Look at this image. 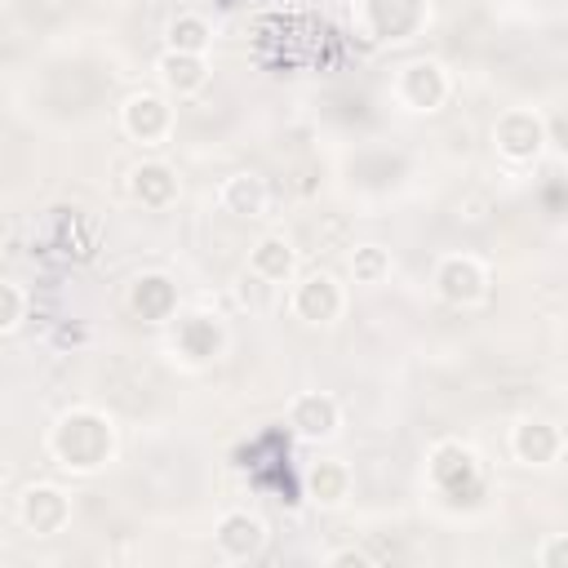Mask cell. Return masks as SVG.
<instances>
[{
  "label": "cell",
  "mask_w": 568,
  "mask_h": 568,
  "mask_svg": "<svg viewBox=\"0 0 568 568\" xmlns=\"http://www.w3.org/2000/svg\"><path fill=\"white\" fill-rule=\"evenodd\" d=\"M129 306H133L138 320H146V324H164V320L178 315V284H173L164 271H146V275L133 280V288H129Z\"/></svg>",
  "instance_id": "cell-14"
},
{
  "label": "cell",
  "mask_w": 568,
  "mask_h": 568,
  "mask_svg": "<svg viewBox=\"0 0 568 568\" xmlns=\"http://www.w3.org/2000/svg\"><path fill=\"white\" fill-rule=\"evenodd\" d=\"M306 497L315 506H342L351 497V470L342 462H311L306 466Z\"/></svg>",
  "instance_id": "cell-19"
},
{
  "label": "cell",
  "mask_w": 568,
  "mask_h": 568,
  "mask_svg": "<svg viewBox=\"0 0 568 568\" xmlns=\"http://www.w3.org/2000/svg\"><path fill=\"white\" fill-rule=\"evenodd\" d=\"M49 457L71 475H93L115 457V422L102 408H67L49 426Z\"/></svg>",
  "instance_id": "cell-1"
},
{
  "label": "cell",
  "mask_w": 568,
  "mask_h": 568,
  "mask_svg": "<svg viewBox=\"0 0 568 568\" xmlns=\"http://www.w3.org/2000/svg\"><path fill=\"white\" fill-rule=\"evenodd\" d=\"M430 484L462 501V497H475L479 484H484V466H479V453L470 444H457V439H444L430 448Z\"/></svg>",
  "instance_id": "cell-4"
},
{
  "label": "cell",
  "mask_w": 568,
  "mask_h": 568,
  "mask_svg": "<svg viewBox=\"0 0 568 568\" xmlns=\"http://www.w3.org/2000/svg\"><path fill=\"white\" fill-rule=\"evenodd\" d=\"M164 40H169V49H178V53H209V49H213V27H209L204 13H178V18L169 22Z\"/></svg>",
  "instance_id": "cell-20"
},
{
  "label": "cell",
  "mask_w": 568,
  "mask_h": 568,
  "mask_svg": "<svg viewBox=\"0 0 568 568\" xmlns=\"http://www.w3.org/2000/svg\"><path fill=\"white\" fill-rule=\"evenodd\" d=\"M266 200H271L266 178L253 173V169H240V173H231V178L217 186V204H222L231 217H262V213H266Z\"/></svg>",
  "instance_id": "cell-17"
},
{
  "label": "cell",
  "mask_w": 568,
  "mask_h": 568,
  "mask_svg": "<svg viewBox=\"0 0 568 568\" xmlns=\"http://www.w3.org/2000/svg\"><path fill=\"white\" fill-rule=\"evenodd\" d=\"M288 430L297 435V439H306V444H324V439H333L337 435V426H342V404L328 395V390H302V395H293L288 399Z\"/></svg>",
  "instance_id": "cell-8"
},
{
  "label": "cell",
  "mask_w": 568,
  "mask_h": 568,
  "mask_svg": "<svg viewBox=\"0 0 568 568\" xmlns=\"http://www.w3.org/2000/svg\"><path fill=\"white\" fill-rule=\"evenodd\" d=\"M213 541H217V555L231 559V564H248L262 555L266 546V524L248 510H226L213 528Z\"/></svg>",
  "instance_id": "cell-12"
},
{
  "label": "cell",
  "mask_w": 568,
  "mask_h": 568,
  "mask_svg": "<svg viewBox=\"0 0 568 568\" xmlns=\"http://www.w3.org/2000/svg\"><path fill=\"white\" fill-rule=\"evenodd\" d=\"M537 564H541V568H568V532L546 537L541 550H537Z\"/></svg>",
  "instance_id": "cell-23"
},
{
  "label": "cell",
  "mask_w": 568,
  "mask_h": 568,
  "mask_svg": "<svg viewBox=\"0 0 568 568\" xmlns=\"http://www.w3.org/2000/svg\"><path fill=\"white\" fill-rule=\"evenodd\" d=\"M226 346V328L217 315L209 311H186L178 315V328H173V351L186 359V364H209L217 359Z\"/></svg>",
  "instance_id": "cell-10"
},
{
  "label": "cell",
  "mask_w": 568,
  "mask_h": 568,
  "mask_svg": "<svg viewBox=\"0 0 568 568\" xmlns=\"http://www.w3.org/2000/svg\"><path fill=\"white\" fill-rule=\"evenodd\" d=\"M351 275H355V284H382L390 275V248H382V244H355Z\"/></svg>",
  "instance_id": "cell-21"
},
{
  "label": "cell",
  "mask_w": 568,
  "mask_h": 568,
  "mask_svg": "<svg viewBox=\"0 0 568 568\" xmlns=\"http://www.w3.org/2000/svg\"><path fill=\"white\" fill-rule=\"evenodd\" d=\"M18 519L36 537H53V532H62L71 524V497L58 484H31L18 497Z\"/></svg>",
  "instance_id": "cell-9"
},
{
  "label": "cell",
  "mask_w": 568,
  "mask_h": 568,
  "mask_svg": "<svg viewBox=\"0 0 568 568\" xmlns=\"http://www.w3.org/2000/svg\"><path fill=\"white\" fill-rule=\"evenodd\" d=\"M22 320H27V293H22V284L4 280V284H0V333H4V337L18 333Z\"/></svg>",
  "instance_id": "cell-22"
},
{
  "label": "cell",
  "mask_w": 568,
  "mask_h": 568,
  "mask_svg": "<svg viewBox=\"0 0 568 568\" xmlns=\"http://www.w3.org/2000/svg\"><path fill=\"white\" fill-rule=\"evenodd\" d=\"M248 275L262 284H288L297 275V248L284 235H262L248 253Z\"/></svg>",
  "instance_id": "cell-18"
},
{
  "label": "cell",
  "mask_w": 568,
  "mask_h": 568,
  "mask_svg": "<svg viewBox=\"0 0 568 568\" xmlns=\"http://www.w3.org/2000/svg\"><path fill=\"white\" fill-rule=\"evenodd\" d=\"M355 22H359V36L373 44H404L426 31L430 4L426 0H359Z\"/></svg>",
  "instance_id": "cell-2"
},
{
  "label": "cell",
  "mask_w": 568,
  "mask_h": 568,
  "mask_svg": "<svg viewBox=\"0 0 568 568\" xmlns=\"http://www.w3.org/2000/svg\"><path fill=\"white\" fill-rule=\"evenodd\" d=\"M155 75L160 84L173 93V98H191L209 84V53H178V49H164L160 62H155Z\"/></svg>",
  "instance_id": "cell-15"
},
{
  "label": "cell",
  "mask_w": 568,
  "mask_h": 568,
  "mask_svg": "<svg viewBox=\"0 0 568 568\" xmlns=\"http://www.w3.org/2000/svg\"><path fill=\"white\" fill-rule=\"evenodd\" d=\"M510 453L524 466H555L564 457V430L546 417H524L510 430Z\"/></svg>",
  "instance_id": "cell-13"
},
{
  "label": "cell",
  "mask_w": 568,
  "mask_h": 568,
  "mask_svg": "<svg viewBox=\"0 0 568 568\" xmlns=\"http://www.w3.org/2000/svg\"><path fill=\"white\" fill-rule=\"evenodd\" d=\"M546 124H550V120H546ZM550 142H555V146L568 155V115H559V120L550 124Z\"/></svg>",
  "instance_id": "cell-25"
},
{
  "label": "cell",
  "mask_w": 568,
  "mask_h": 568,
  "mask_svg": "<svg viewBox=\"0 0 568 568\" xmlns=\"http://www.w3.org/2000/svg\"><path fill=\"white\" fill-rule=\"evenodd\" d=\"M120 124H124V133H129L133 142L155 146V142H164V138L173 133V106H169V98H160V93H133V98L120 106Z\"/></svg>",
  "instance_id": "cell-11"
},
{
  "label": "cell",
  "mask_w": 568,
  "mask_h": 568,
  "mask_svg": "<svg viewBox=\"0 0 568 568\" xmlns=\"http://www.w3.org/2000/svg\"><path fill=\"white\" fill-rule=\"evenodd\" d=\"M129 195L142 209H169L178 200V173L164 160H138L129 173Z\"/></svg>",
  "instance_id": "cell-16"
},
{
  "label": "cell",
  "mask_w": 568,
  "mask_h": 568,
  "mask_svg": "<svg viewBox=\"0 0 568 568\" xmlns=\"http://www.w3.org/2000/svg\"><path fill=\"white\" fill-rule=\"evenodd\" d=\"M351 4H359V0H351Z\"/></svg>",
  "instance_id": "cell-26"
},
{
  "label": "cell",
  "mask_w": 568,
  "mask_h": 568,
  "mask_svg": "<svg viewBox=\"0 0 568 568\" xmlns=\"http://www.w3.org/2000/svg\"><path fill=\"white\" fill-rule=\"evenodd\" d=\"M430 284H435V297L439 302H448V306H475L488 293V266L475 253H448V257H439Z\"/></svg>",
  "instance_id": "cell-6"
},
{
  "label": "cell",
  "mask_w": 568,
  "mask_h": 568,
  "mask_svg": "<svg viewBox=\"0 0 568 568\" xmlns=\"http://www.w3.org/2000/svg\"><path fill=\"white\" fill-rule=\"evenodd\" d=\"M288 306L302 324H333L342 311H346V293L342 284L328 275V271H306L293 293H288Z\"/></svg>",
  "instance_id": "cell-7"
},
{
  "label": "cell",
  "mask_w": 568,
  "mask_h": 568,
  "mask_svg": "<svg viewBox=\"0 0 568 568\" xmlns=\"http://www.w3.org/2000/svg\"><path fill=\"white\" fill-rule=\"evenodd\" d=\"M324 564H328V568H368V564H373V555H364V550L346 546V550H333Z\"/></svg>",
  "instance_id": "cell-24"
},
{
  "label": "cell",
  "mask_w": 568,
  "mask_h": 568,
  "mask_svg": "<svg viewBox=\"0 0 568 568\" xmlns=\"http://www.w3.org/2000/svg\"><path fill=\"white\" fill-rule=\"evenodd\" d=\"M550 142V124L532 106H506L493 124V146L506 164H532Z\"/></svg>",
  "instance_id": "cell-3"
},
{
  "label": "cell",
  "mask_w": 568,
  "mask_h": 568,
  "mask_svg": "<svg viewBox=\"0 0 568 568\" xmlns=\"http://www.w3.org/2000/svg\"><path fill=\"white\" fill-rule=\"evenodd\" d=\"M448 93H453V80H448V71H444L435 58H413V62H404L399 75H395V98H399V106H408V111H417V115L439 111V106L448 102Z\"/></svg>",
  "instance_id": "cell-5"
}]
</instances>
